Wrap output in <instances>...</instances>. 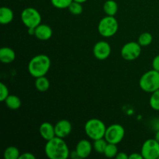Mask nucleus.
<instances>
[{
  "instance_id": "nucleus-20",
  "label": "nucleus",
  "mask_w": 159,
  "mask_h": 159,
  "mask_svg": "<svg viewBox=\"0 0 159 159\" xmlns=\"http://www.w3.org/2000/svg\"><path fill=\"white\" fill-rule=\"evenodd\" d=\"M20 155V150L15 146H9L5 150L3 156L5 159H19Z\"/></svg>"
},
{
  "instance_id": "nucleus-13",
  "label": "nucleus",
  "mask_w": 159,
  "mask_h": 159,
  "mask_svg": "<svg viewBox=\"0 0 159 159\" xmlns=\"http://www.w3.org/2000/svg\"><path fill=\"white\" fill-rule=\"evenodd\" d=\"M53 31L50 26L47 24H41L35 28V37L40 40H48L52 37Z\"/></svg>"
},
{
  "instance_id": "nucleus-18",
  "label": "nucleus",
  "mask_w": 159,
  "mask_h": 159,
  "mask_svg": "<svg viewBox=\"0 0 159 159\" xmlns=\"http://www.w3.org/2000/svg\"><path fill=\"white\" fill-rule=\"evenodd\" d=\"M6 107L12 110H16L21 107V100L16 95H9L5 100Z\"/></svg>"
},
{
  "instance_id": "nucleus-32",
  "label": "nucleus",
  "mask_w": 159,
  "mask_h": 159,
  "mask_svg": "<svg viewBox=\"0 0 159 159\" xmlns=\"http://www.w3.org/2000/svg\"><path fill=\"white\" fill-rule=\"evenodd\" d=\"M70 158H71L72 159H76V158H79V155H78L77 152L75 150L72 151L71 152H70V155H69Z\"/></svg>"
},
{
  "instance_id": "nucleus-27",
  "label": "nucleus",
  "mask_w": 159,
  "mask_h": 159,
  "mask_svg": "<svg viewBox=\"0 0 159 159\" xmlns=\"http://www.w3.org/2000/svg\"><path fill=\"white\" fill-rule=\"evenodd\" d=\"M9 96V92L8 87L3 82L0 83V101L5 102L6 98Z\"/></svg>"
},
{
  "instance_id": "nucleus-24",
  "label": "nucleus",
  "mask_w": 159,
  "mask_h": 159,
  "mask_svg": "<svg viewBox=\"0 0 159 159\" xmlns=\"http://www.w3.org/2000/svg\"><path fill=\"white\" fill-rule=\"evenodd\" d=\"M149 104L152 109L155 111H159V89L152 93L149 99Z\"/></svg>"
},
{
  "instance_id": "nucleus-29",
  "label": "nucleus",
  "mask_w": 159,
  "mask_h": 159,
  "mask_svg": "<svg viewBox=\"0 0 159 159\" xmlns=\"http://www.w3.org/2000/svg\"><path fill=\"white\" fill-rule=\"evenodd\" d=\"M36 157L35 155H33L32 153H30V152H26V153L20 154V158L19 159H35Z\"/></svg>"
},
{
  "instance_id": "nucleus-17",
  "label": "nucleus",
  "mask_w": 159,
  "mask_h": 159,
  "mask_svg": "<svg viewBox=\"0 0 159 159\" xmlns=\"http://www.w3.org/2000/svg\"><path fill=\"white\" fill-rule=\"evenodd\" d=\"M103 11L107 16H114L118 11V4L114 0H107L103 4Z\"/></svg>"
},
{
  "instance_id": "nucleus-7",
  "label": "nucleus",
  "mask_w": 159,
  "mask_h": 159,
  "mask_svg": "<svg viewBox=\"0 0 159 159\" xmlns=\"http://www.w3.org/2000/svg\"><path fill=\"white\" fill-rule=\"evenodd\" d=\"M125 135V130L120 124H114L107 127L104 138L110 144H117L123 141Z\"/></svg>"
},
{
  "instance_id": "nucleus-23",
  "label": "nucleus",
  "mask_w": 159,
  "mask_h": 159,
  "mask_svg": "<svg viewBox=\"0 0 159 159\" xmlns=\"http://www.w3.org/2000/svg\"><path fill=\"white\" fill-rule=\"evenodd\" d=\"M153 40V37L150 33H143L138 37V43L141 47H146L150 45Z\"/></svg>"
},
{
  "instance_id": "nucleus-6",
  "label": "nucleus",
  "mask_w": 159,
  "mask_h": 159,
  "mask_svg": "<svg viewBox=\"0 0 159 159\" xmlns=\"http://www.w3.org/2000/svg\"><path fill=\"white\" fill-rule=\"evenodd\" d=\"M41 15L36 9L28 7L21 12V20L27 28H36L41 23Z\"/></svg>"
},
{
  "instance_id": "nucleus-36",
  "label": "nucleus",
  "mask_w": 159,
  "mask_h": 159,
  "mask_svg": "<svg viewBox=\"0 0 159 159\" xmlns=\"http://www.w3.org/2000/svg\"><path fill=\"white\" fill-rule=\"evenodd\" d=\"M20 1H23V0H20Z\"/></svg>"
},
{
  "instance_id": "nucleus-9",
  "label": "nucleus",
  "mask_w": 159,
  "mask_h": 159,
  "mask_svg": "<svg viewBox=\"0 0 159 159\" xmlns=\"http://www.w3.org/2000/svg\"><path fill=\"white\" fill-rule=\"evenodd\" d=\"M141 154L144 159H158L159 142L155 138L146 140L141 147Z\"/></svg>"
},
{
  "instance_id": "nucleus-10",
  "label": "nucleus",
  "mask_w": 159,
  "mask_h": 159,
  "mask_svg": "<svg viewBox=\"0 0 159 159\" xmlns=\"http://www.w3.org/2000/svg\"><path fill=\"white\" fill-rule=\"evenodd\" d=\"M110 54H111V47L107 41L104 40L98 41L93 47V54L98 60H106L108 58Z\"/></svg>"
},
{
  "instance_id": "nucleus-16",
  "label": "nucleus",
  "mask_w": 159,
  "mask_h": 159,
  "mask_svg": "<svg viewBox=\"0 0 159 159\" xmlns=\"http://www.w3.org/2000/svg\"><path fill=\"white\" fill-rule=\"evenodd\" d=\"M13 18V11L10 8L3 6L0 9V23H1V24H9L12 21Z\"/></svg>"
},
{
  "instance_id": "nucleus-34",
  "label": "nucleus",
  "mask_w": 159,
  "mask_h": 159,
  "mask_svg": "<svg viewBox=\"0 0 159 159\" xmlns=\"http://www.w3.org/2000/svg\"><path fill=\"white\" fill-rule=\"evenodd\" d=\"M155 139L157 141H158V142H159V129H158V130H157V131L155 132Z\"/></svg>"
},
{
  "instance_id": "nucleus-35",
  "label": "nucleus",
  "mask_w": 159,
  "mask_h": 159,
  "mask_svg": "<svg viewBox=\"0 0 159 159\" xmlns=\"http://www.w3.org/2000/svg\"><path fill=\"white\" fill-rule=\"evenodd\" d=\"M73 1H75V2H79V3H84V2H85L87 1V0H73Z\"/></svg>"
},
{
  "instance_id": "nucleus-3",
  "label": "nucleus",
  "mask_w": 159,
  "mask_h": 159,
  "mask_svg": "<svg viewBox=\"0 0 159 159\" xmlns=\"http://www.w3.org/2000/svg\"><path fill=\"white\" fill-rule=\"evenodd\" d=\"M139 85L145 93H152L159 89V71L154 69L146 71L140 79Z\"/></svg>"
},
{
  "instance_id": "nucleus-8",
  "label": "nucleus",
  "mask_w": 159,
  "mask_h": 159,
  "mask_svg": "<svg viewBox=\"0 0 159 159\" xmlns=\"http://www.w3.org/2000/svg\"><path fill=\"white\" fill-rule=\"evenodd\" d=\"M141 46L138 42L130 41L125 43L120 51L121 56L126 61H134L141 55Z\"/></svg>"
},
{
  "instance_id": "nucleus-4",
  "label": "nucleus",
  "mask_w": 159,
  "mask_h": 159,
  "mask_svg": "<svg viewBox=\"0 0 159 159\" xmlns=\"http://www.w3.org/2000/svg\"><path fill=\"white\" fill-rule=\"evenodd\" d=\"M84 129H85V132L87 136L90 139L95 141V140L104 138L107 127L104 122H102L101 120L93 118V119L89 120L85 123Z\"/></svg>"
},
{
  "instance_id": "nucleus-26",
  "label": "nucleus",
  "mask_w": 159,
  "mask_h": 159,
  "mask_svg": "<svg viewBox=\"0 0 159 159\" xmlns=\"http://www.w3.org/2000/svg\"><path fill=\"white\" fill-rule=\"evenodd\" d=\"M51 4L57 9H66L69 7L73 0H51Z\"/></svg>"
},
{
  "instance_id": "nucleus-1",
  "label": "nucleus",
  "mask_w": 159,
  "mask_h": 159,
  "mask_svg": "<svg viewBox=\"0 0 159 159\" xmlns=\"http://www.w3.org/2000/svg\"><path fill=\"white\" fill-rule=\"evenodd\" d=\"M64 138L55 136L47 141L44 152L50 159H67L70 155V151Z\"/></svg>"
},
{
  "instance_id": "nucleus-25",
  "label": "nucleus",
  "mask_w": 159,
  "mask_h": 159,
  "mask_svg": "<svg viewBox=\"0 0 159 159\" xmlns=\"http://www.w3.org/2000/svg\"><path fill=\"white\" fill-rule=\"evenodd\" d=\"M68 10L70 11L71 14L73 15H79L83 11V7L82 6V3H79L78 2L73 1L68 8Z\"/></svg>"
},
{
  "instance_id": "nucleus-11",
  "label": "nucleus",
  "mask_w": 159,
  "mask_h": 159,
  "mask_svg": "<svg viewBox=\"0 0 159 159\" xmlns=\"http://www.w3.org/2000/svg\"><path fill=\"white\" fill-rule=\"evenodd\" d=\"M54 130H55L56 136L65 138L71 134L72 126L68 120H61L57 121L54 125Z\"/></svg>"
},
{
  "instance_id": "nucleus-22",
  "label": "nucleus",
  "mask_w": 159,
  "mask_h": 159,
  "mask_svg": "<svg viewBox=\"0 0 159 159\" xmlns=\"http://www.w3.org/2000/svg\"><path fill=\"white\" fill-rule=\"evenodd\" d=\"M107 144H108V142L106 141V139L104 138H100V139L95 140L94 142H93V148H94V150L97 153L103 154Z\"/></svg>"
},
{
  "instance_id": "nucleus-14",
  "label": "nucleus",
  "mask_w": 159,
  "mask_h": 159,
  "mask_svg": "<svg viewBox=\"0 0 159 159\" xmlns=\"http://www.w3.org/2000/svg\"><path fill=\"white\" fill-rule=\"evenodd\" d=\"M39 131H40L41 138L47 141L52 139L53 138L56 136L54 126H53L52 124L48 122H44L41 124V125L40 126V128H39Z\"/></svg>"
},
{
  "instance_id": "nucleus-19",
  "label": "nucleus",
  "mask_w": 159,
  "mask_h": 159,
  "mask_svg": "<svg viewBox=\"0 0 159 159\" xmlns=\"http://www.w3.org/2000/svg\"><path fill=\"white\" fill-rule=\"evenodd\" d=\"M35 87L40 93L48 91L50 88V81L45 76H41L36 79Z\"/></svg>"
},
{
  "instance_id": "nucleus-33",
  "label": "nucleus",
  "mask_w": 159,
  "mask_h": 159,
  "mask_svg": "<svg viewBox=\"0 0 159 159\" xmlns=\"http://www.w3.org/2000/svg\"><path fill=\"white\" fill-rule=\"evenodd\" d=\"M28 34L30 36L35 35V28H28Z\"/></svg>"
},
{
  "instance_id": "nucleus-37",
  "label": "nucleus",
  "mask_w": 159,
  "mask_h": 159,
  "mask_svg": "<svg viewBox=\"0 0 159 159\" xmlns=\"http://www.w3.org/2000/svg\"><path fill=\"white\" fill-rule=\"evenodd\" d=\"M158 159H159V158H158Z\"/></svg>"
},
{
  "instance_id": "nucleus-5",
  "label": "nucleus",
  "mask_w": 159,
  "mask_h": 159,
  "mask_svg": "<svg viewBox=\"0 0 159 159\" xmlns=\"http://www.w3.org/2000/svg\"><path fill=\"white\" fill-rule=\"evenodd\" d=\"M119 29V24L114 16H107L99 21L98 31L103 37H111L116 34Z\"/></svg>"
},
{
  "instance_id": "nucleus-28",
  "label": "nucleus",
  "mask_w": 159,
  "mask_h": 159,
  "mask_svg": "<svg viewBox=\"0 0 159 159\" xmlns=\"http://www.w3.org/2000/svg\"><path fill=\"white\" fill-rule=\"evenodd\" d=\"M152 68L155 71H159V54L155 56L152 61Z\"/></svg>"
},
{
  "instance_id": "nucleus-15",
  "label": "nucleus",
  "mask_w": 159,
  "mask_h": 159,
  "mask_svg": "<svg viewBox=\"0 0 159 159\" xmlns=\"http://www.w3.org/2000/svg\"><path fill=\"white\" fill-rule=\"evenodd\" d=\"M16 58V53L12 48L9 47H3L0 49V60L4 64H9L14 61Z\"/></svg>"
},
{
  "instance_id": "nucleus-31",
  "label": "nucleus",
  "mask_w": 159,
  "mask_h": 159,
  "mask_svg": "<svg viewBox=\"0 0 159 159\" xmlns=\"http://www.w3.org/2000/svg\"><path fill=\"white\" fill-rule=\"evenodd\" d=\"M116 159H129V156L124 152H118L116 156Z\"/></svg>"
},
{
  "instance_id": "nucleus-21",
  "label": "nucleus",
  "mask_w": 159,
  "mask_h": 159,
  "mask_svg": "<svg viewBox=\"0 0 159 159\" xmlns=\"http://www.w3.org/2000/svg\"><path fill=\"white\" fill-rule=\"evenodd\" d=\"M118 154V148L116 147V144H110L108 143L106 147L105 151H104L103 155L108 158H116V155Z\"/></svg>"
},
{
  "instance_id": "nucleus-12",
  "label": "nucleus",
  "mask_w": 159,
  "mask_h": 159,
  "mask_svg": "<svg viewBox=\"0 0 159 159\" xmlns=\"http://www.w3.org/2000/svg\"><path fill=\"white\" fill-rule=\"evenodd\" d=\"M93 146L89 141L86 139H82L78 142L76 145L75 151L77 152L80 158H88L92 153Z\"/></svg>"
},
{
  "instance_id": "nucleus-30",
  "label": "nucleus",
  "mask_w": 159,
  "mask_h": 159,
  "mask_svg": "<svg viewBox=\"0 0 159 159\" xmlns=\"http://www.w3.org/2000/svg\"><path fill=\"white\" fill-rule=\"evenodd\" d=\"M142 155L141 153H132L129 155V159H143Z\"/></svg>"
},
{
  "instance_id": "nucleus-2",
  "label": "nucleus",
  "mask_w": 159,
  "mask_h": 159,
  "mask_svg": "<svg viewBox=\"0 0 159 159\" xmlns=\"http://www.w3.org/2000/svg\"><path fill=\"white\" fill-rule=\"evenodd\" d=\"M51 61L48 55L43 54L34 56L28 64V71L34 78L45 76L50 70Z\"/></svg>"
}]
</instances>
